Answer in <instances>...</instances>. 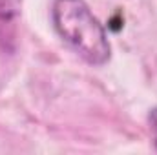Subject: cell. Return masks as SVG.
Returning a JSON list of instances; mask_svg holds the SVG:
<instances>
[{"instance_id":"2","label":"cell","mask_w":157,"mask_h":155,"mask_svg":"<svg viewBox=\"0 0 157 155\" xmlns=\"http://www.w3.org/2000/svg\"><path fill=\"white\" fill-rule=\"evenodd\" d=\"M20 0H0V49L13 53L17 47V29Z\"/></svg>"},{"instance_id":"3","label":"cell","mask_w":157,"mask_h":155,"mask_svg":"<svg viewBox=\"0 0 157 155\" xmlns=\"http://www.w3.org/2000/svg\"><path fill=\"white\" fill-rule=\"evenodd\" d=\"M148 124H150V133H152V142L157 150V108H154L148 115Z\"/></svg>"},{"instance_id":"1","label":"cell","mask_w":157,"mask_h":155,"mask_svg":"<svg viewBox=\"0 0 157 155\" xmlns=\"http://www.w3.org/2000/svg\"><path fill=\"white\" fill-rule=\"evenodd\" d=\"M51 20L60 35L91 66H102L110 60L112 46L102 24L93 17L84 0H55Z\"/></svg>"}]
</instances>
